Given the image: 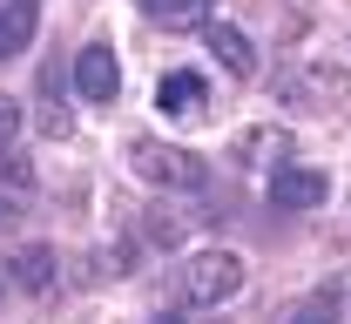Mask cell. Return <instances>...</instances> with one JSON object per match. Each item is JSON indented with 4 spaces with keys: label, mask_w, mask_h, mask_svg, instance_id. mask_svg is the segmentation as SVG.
I'll use <instances>...</instances> for the list:
<instances>
[{
    "label": "cell",
    "mask_w": 351,
    "mask_h": 324,
    "mask_svg": "<svg viewBox=\"0 0 351 324\" xmlns=\"http://www.w3.org/2000/svg\"><path fill=\"white\" fill-rule=\"evenodd\" d=\"M75 88H82V101H115L122 95V68H115L108 47H82L75 54Z\"/></svg>",
    "instance_id": "obj_4"
},
{
    "label": "cell",
    "mask_w": 351,
    "mask_h": 324,
    "mask_svg": "<svg viewBox=\"0 0 351 324\" xmlns=\"http://www.w3.org/2000/svg\"><path fill=\"white\" fill-rule=\"evenodd\" d=\"M203 324H223V318H203Z\"/></svg>",
    "instance_id": "obj_16"
},
{
    "label": "cell",
    "mask_w": 351,
    "mask_h": 324,
    "mask_svg": "<svg viewBox=\"0 0 351 324\" xmlns=\"http://www.w3.org/2000/svg\"><path fill=\"white\" fill-rule=\"evenodd\" d=\"M196 101H203V75L196 68H176V75L156 82V108L162 115H196Z\"/></svg>",
    "instance_id": "obj_7"
},
{
    "label": "cell",
    "mask_w": 351,
    "mask_h": 324,
    "mask_svg": "<svg viewBox=\"0 0 351 324\" xmlns=\"http://www.w3.org/2000/svg\"><path fill=\"white\" fill-rule=\"evenodd\" d=\"M41 129H47V136H68V129H75V115H68V108H54V101H47V108H41Z\"/></svg>",
    "instance_id": "obj_13"
},
{
    "label": "cell",
    "mask_w": 351,
    "mask_h": 324,
    "mask_svg": "<svg viewBox=\"0 0 351 324\" xmlns=\"http://www.w3.org/2000/svg\"><path fill=\"white\" fill-rule=\"evenodd\" d=\"M324 196H331L324 169H291V162L270 169V203H277V210H317Z\"/></svg>",
    "instance_id": "obj_3"
},
{
    "label": "cell",
    "mask_w": 351,
    "mask_h": 324,
    "mask_svg": "<svg viewBox=\"0 0 351 324\" xmlns=\"http://www.w3.org/2000/svg\"><path fill=\"white\" fill-rule=\"evenodd\" d=\"M156 324H182V318H156Z\"/></svg>",
    "instance_id": "obj_15"
},
{
    "label": "cell",
    "mask_w": 351,
    "mask_h": 324,
    "mask_svg": "<svg viewBox=\"0 0 351 324\" xmlns=\"http://www.w3.org/2000/svg\"><path fill=\"white\" fill-rule=\"evenodd\" d=\"M291 324H338V304H331V297H311V304L291 311Z\"/></svg>",
    "instance_id": "obj_11"
},
{
    "label": "cell",
    "mask_w": 351,
    "mask_h": 324,
    "mask_svg": "<svg viewBox=\"0 0 351 324\" xmlns=\"http://www.w3.org/2000/svg\"><path fill=\"white\" fill-rule=\"evenodd\" d=\"M142 14L156 21V27H210V0H142Z\"/></svg>",
    "instance_id": "obj_8"
},
{
    "label": "cell",
    "mask_w": 351,
    "mask_h": 324,
    "mask_svg": "<svg viewBox=\"0 0 351 324\" xmlns=\"http://www.w3.org/2000/svg\"><path fill=\"white\" fill-rule=\"evenodd\" d=\"M14 284H21V290H47V284H54V250H47V243H27V250L14 257Z\"/></svg>",
    "instance_id": "obj_9"
},
{
    "label": "cell",
    "mask_w": 351,
    "mask_h": 324,
    "mask_svg": "<svg viewBox=\"0 0 351 324\" xmlns=\"http://www.w3.org/2000/svg\"><path fill=\"white\" fill-rule=\"evenodd\" d=\"M34 27H41V7L34 0H0V61L34 41Z\"/></svg>",
    "instance_id": "obj_5"
},
{
    "label": "cell",
    "mask_w": 351,
    "mask_h": 324,
    "mask_svg": "<svg viewBox=\"0 0 351 324\" xmlns=\"http://www.w3.org/2000/svg\"><path fill=\"white\" fill-rule=\"evenodd\" d=\"M129 155H135V176H149L156 189H203V155H189L176 142L142 136V142H129Z\"/></svg>",
    "instance_id": "obj_2"
},
{
    "label": "cell",
    "mask_w": 351,
    "mask_h": 324,
    "mask_svg": "<svg viewBox=\"0 0 351 324\" xmlns=\"http://www.w3.org/2000/svg\"><path fill=\"white\" fill-rule=\"evenodd\" d=\"M210 47H217V61L230 68V75H243V82L257 75V47H250V34H243V27L217 21V27H210Z\"/></svg>",
    "instance_id": "obj_6"
},
{
    "label": "cell",
    "mask_w": 351,
    "mask_h": 324,
    "mask_svg": "<svg viewBox=\"0 0 351 324\" xmlns=\"http://www.w3.org/2000/svg\"><path fill=\"white\" fill-rule=\"evenodd\" d=\"M14 136H21V101L0 95V142H14Z\"/></svg>",
    "instance_id": "obj_12"
},
{
    "label": "cell",
    "mask_w": 351,
    "mask_h": 324,
    "mask_svg": "<svg viewBox=\"0 0 351 324\" xmlns=\"http://www.w3.org/2000/svg\"><path fill=\"white\" fill-rule=\"evenodd\" d=\"M7 223H14V203H7V196H0V230H7Z\"/></svg>",
    "instance_id": "obj_14"
},
{
    "label": "cell",
    "mask_w": 351,
    "mask_h": 324,
    "mask_svg": "<svg viewBox=\"0 0 351 324\" xmlns=\"http://www.w3.org/2000/svg\"><path fill=\"white\" fill-rule=\"evenodd\" d=\"M243 290V257L237 250H196L182 264V297L189 304H230Z\"/></svg>",
    "instance_id": "obj_1"
},
{
    "label": "cell",
    "mask_w": 351,
    "mask_h": 324,
    "mask_svg": "<svg viewBox=\"0 0 351 324\" xmlns=\"http://www.w3.org/2000/svg\"><path fill=\"white\" fill-rule=\"evenodd\" d=\"M0 183L7 189H34V162L14 155V142H0Z\"/></svg>",
    "instance_id": "obj_10"
}]
</instances>
